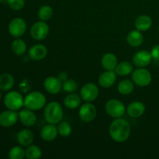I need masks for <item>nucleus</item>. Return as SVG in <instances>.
I'll use <instances>...</instances> for the list:
<instances>
[{
	"mask_svg": "<svg viewBox=\"0 0 159 159\" xmlns=\"http://www.w3.org/2000/svg\"><path fill=\"white\" fill-rule=\"evenodd\" d=\"M130 125L127 120L122 117L116 118L110 126V136L117 143L127 141L130 134Z\"/></svg>",
	"mask_w": 159,
	"mask_h": 159,
	"instance_id": "obj_1",
	"label": "nucleus"
},
{
	"mask_svg": "<svg viewBox=\"0 0 159 159\" xmlns=\"http://www.w3.org/2000/svg\"><path fill=\"white\" fill-rule=\"evenodd\" d=\"M44 119L48 124H57L62 121L64 111L60 103L55 101L50 102L47 104L43 110Z\"/></svg>",
	"mask_w": 159,
	"mask_h": 159,
	"instance_id": "obj_2",
	"label": "nucleus"
},
{
	"mask_svg": "<svg viewBox=\"0 0 159 159\" xmlns=\"http://www.w3.org/2000/svg\"><path fill=\"white\" fill-rule=\"evenodd\" d=\"M46 97L38 91L31 92L24 98V107L33 111L40 110L46 104Z\"/></svg>",
	"mask_w": 159,
	"mask_h": 159,
	"instance_id": "obj_3",
	"label": "nucleus"
},
{
	"mask_svg": "<svg viewBox=\"0 0 159 159\" xmlns=\"http://www.w3.org/2000/svg\"><path fill=\"white\" fill-rule=\"evenodd\" d=\"M4 104L8 110L16 111L24 106V98L18 92H9L4 97Z\"/></svg>",
	"mask_w": 159,
	"mask_h": 159,
	"instance_id": "obj_4",
	"label": "nucleus"
},
{
	"mask_svg": "<svg viewBox=\"0 0 159 159\" xmlns=\"http://www.w3.org/2000/svg\"><path fill=\"white\" fill-rule=\"evenodd\" d=\"M105 110L107 113L113 118L122 117L127 111L124 104L121 101L116 99H112L107 101L105 106Z\"/></svg>",
	"mask_w": 159,
	"mask_h": 159,
	"instance_id": "obj_5",
	"label": "nucleus"
},
{
	"mask_svg": "<svg viewBox=\"0 0 159 159\" xmlns=\"http://www.w3.org/2000/svg\"><path fill=\"white\" fill-rule=\"evenodd\" d=\"M132 80L138 86L145 87L150 85L152 76L150 71L146 68H138L132 72Z\"/></svg>",
	"mask_w": 159,
	"mask_h": 159,
	"instance_id": "obj_6",
	"label": "nucleus"
},
{
	"mask_svg": "<svg viewBox=\"0 0 159 159\" xmlns=\"http://www.w3.org/2000/svg\"><path fill=\"white\" fill-rule=\"evenodd\" d=\"M80 96L85 102H93L99 96V88L96 84L92 82L85 84L81 89Z\"/></svg>",
	"mask_w": 159,
	"mask_h": 159,
	"instance_id": "obj_7",
	"label": "nucleus"
},
{
	"mask_svg": "<svg viewBox=\"0 0 159 159\" xmlns=\"http://www.w3.org/2000/svg\"><path fill=\"white\" fill-rule=\"evenodd\" d=\"M49 34V26L45 21H39L34 23L30 29V35L34 40H44Z\"/></svg>",
	"mask_w": 159,
	"mask_h": 159,
	"instance_id": "obj_8",
	"label": "nucleus"
},
{
	"mask_svg": "<svg viewBox=\"0 0 159 159\" xmlns=\"http://www.w3.org/2000/svg\"><path fill=\"white\" fill-rule=\"evenodd\" d=\"M26 30V23L22 18H15L9 24V32L12 37L19 38L24 35Z\"/></svg>",
	"mask_w": 159,
	"mask_h": 159,
	"instance_id": "obj_9",
	"label": "nucleus"
},
{
	"mask_svg": "<svg viewBox=\"0 0 159 159\" xmlns=\"http://www.w3.org/2000/svg\"><path fill=\"white\" fill-rule=\"evenodd\" d=\"M96 108L93 103L86 102L81 106L79 111V118L85 123H90L96 118Z\"/></svg>",
	"mask_w": 159,
	"mask_h": 159,
	"instance_id": "obj_10",
	"label": "nucleus"
},
{
	"mask_svg": "<svg viewBox=\"0 0 159 159\" xmlns=\"http://www.w3.org/2000/svg\"><path fill=\"white\" fill-rule=\"evenodd\" d=\"M19 119V113L15 110H8L0 113V126L3 127H10L16 124Z\"/></svg>",
	"mask_w": 159,
	"mask_h": 159,
	"instance_id": "obj_11",
	"label": "nucleus"
},
{
	"mask_svg": "<svg viewBox=\"0 0 159 159\" xmlns=\"http://www.w3.org/2000/svg\"><path fill=\"white\" fill-rule=\"evenodd\" d=\"M43 86L45 90L50 94L56 95L61 92L62 89V83L58 78L50 76L45 79L43 82Z\"/></svg>",
	"mask_w": 159,
	"mask_h": 159,
	"instance_id": "obj_12",
	"label": "nucleus"
},
{
	"mask_svg": "<svg viewBox=\"0 0 159 159\" xmlns=\"http://www.w3.org/2000/svg\"><path fill=\"white\" fill-rule=\"evenodd\" d=\"M152 56L151 52L147 51H140L133 56V63L138 68H145L152 62Z\"/></svg>",
	"mask_w": 159,
	"mask_h": 159,
	"instance_id": "obj_13",
	"label": "nucleus"
},
{
	"mask_svg": "<svg viewBox=\"0 0 159 159\" xmlns=\"http://www.w3.org/2000/svg\"><path fill=\"white\" fill-rule=\"evenodd\" d=\"M19 120L26 127H32L37 122V116L34 111L26 108L19 113Z\"/></svg>",
	"mask_w": 159,
	"mask_h": 159,
	"instance_id": "obj_14",
	"label": "nucleus"
},
{
	"mask_svg": "<svg viewBox=\"0 0 159 159\" xmlns=\"http://www.w3.org/2000/svg\"><path fill=\"white\" fill-rule=\"evenodd\" d=\"M145 112V106L142 102L134 101L127 106V113L130 117L138 118L141 117Z\"/></svg>",
	"mask_w": 159,
	"mask_h": 159,
	"instance_id": "obj_15",
	"label": "nucleus"
},
{
	"mask_svg": "<svg viewBox=\"0 0 159 159\" xmlns=\"http://www.w3.org/2000/svg\"><path fill=\"white\" fill-rule=\"evenodd\" d=\"M48 54L46 46L40 43L34 45L29 50V56L33 61H41Z\"/></svg>",
	"mask_w": 159,
	"mask_h": 159,
	"instance_id": "obj_16",
	"label": "nucleus"
},
{
	"mask_svg": "<svg viewBox=\"0 0 159 159\" xmlns=\"http://www.w3.org/2000/svg\"><path fill=\"white\" fill-rule=\"evenodd\" d=\"M58 135L57 127H55V124H48L45 125L40 130V138L46 142H51L55 140Z\"/></svg>",
	"mask_w": 159,
	"mask_h": 159,
	"instance_id": "obj_17",
	"label": "nucleus"
},
{
	"mask_svg": "<svg viewBox=\"0 0 159 159\" xmlns=\"http://www.w3.org/2000/svg\"><path fill=\"white\" fill-rule=\"evenodd\" d=\"M116 81V73L113 71H107L99 77V84L103 88H110Z\"/></svg>",
	"mask_w": 159,
	"mask_h": 159,
	"instance_id": "obj_18",
	"label": "nucleus"
},
{
	"mask_svg": "<svg viewBox=\"0 0 159 159\" xmlns=\"http://www.w3.org/2000/svg\"><path fill=\"white\" fill-rule=\"evenodd\" d=\"M34 140V134L29 129H23L20 130L17 134V141L19 144L23 147H27L32 144Z\"/></svg>",
	"mask_w": 159,
	"mask_h": 159,
	"instance_id": "obj_19",
	"label": "nucleus"
},
{
	"mask_svg": "<svg viewBox=\"0 0 159 159\" xmlns=\"http://www.w3.org/2000/svg\"><path fill=\"white\" fill-rule=\"evenodd\" d=\"M117 57L113 53H107L104 54L101 60V64L107 71H113L117 65Z\"/></svg>",
	"mask_w": 159,
	"mask_h": 159,
	"instance_id": "obj_20",
	"label": "nucleus"
},
{
	"mask_svg": "<svg viewBox=\"0 0 159 159\" xmlns=\"http://www.w3.org/2000/svg\"><path fill=\"white\" fill-rule=\"evenodd\" d=\"M144 41V37L140 30H132L127 34V42L130 46L138 48L141 46Z\"/></svg>",
	"mask_w": 159,
	"mask_h": 159,
	"instance_id": "obj_21",
	"label": "nucleus"
},
{
	"mask_svg": "<svg viewBox=\"0 0 159 159\" xmlns=\"http://www.w3.org/2000/svg\"><path fill=\"white\" fill-rule=\"evenodd\" d=\"M134 25L136 29L141 32L148 30L152 26V20L149 16L141 15L136 19Z\"/></svg>",
	"mask_w": 159,
	"mask_h": 159,
	"instance_id": "obj_22",
	"label": "nucleus"
},
{
	"mask_svg": "<svg viewBox=\"0 0 159 159\" xmlns=\"http://www.w3.org/2000/svg\"><path fill=\"white\" fill-rule=\"evenodd\" d=\"M15 79L9 73H3L0 75V90L2 92H8L13 87Z\"/></svg>",
	"mask_w": 159,
	"mask_h": 159,
	"instance_id": "obj_23",
	"label": "nucleus"
},
{
	"mask_svg": "<svg viewBox=\"0 0 159 159\" xmlns=\"http://www.w3.org/2000/svg\"><path fill=\"white\" fill-rule=\"evenodd\" d=\"M64 104L70 110L78 108L81 105V97L75 93H69L64 99Z\"/></svg>",
	"mask_w": 159,
	"mask_h": 159,
	"instance_id": "obj_24",
	"label": "nucleus"
},
{
	"mask_svg": "<svg viewBox=\"0 0 159 159\" xmlns=\"http://www.w3.org/2000/svg\"><path fill=\"white\" fill-rule=\"evenodd\" d=\"M134 89V83L129 79H124L119 82L117 90L121 95H129Z\"/></svg>",
	"mask_w": 159,
	"mask_h": 159,
	"instance_id": "obj_25",
	"label": "nucleus"
},
{
	"mask_svg": "<svg viewBox=\"0 0 159 159\" xmlns=\"http://www.w3.org/2000/svg\"><path fill=\"white\" fill-rule=\"evenodd\" d=\"M115 72L120 76L129 75L133 72V66L130 62L122 61L117 64L116 68H115Z\"/></svg>",
	"mask_w": 159,
	"mask_h": 159,
	"instance_id": "obj_26",
	"label": "nucleus"
},
{
	"mask_svg": "<svg viewBox=\"0 0 159 159\" xmlns=\"http://www.w3.org/2000/svg\"><path fill=\"white\" fill-rule=\"evenodd\" d=\"M11 49L16 55H23L26 51V44L23 40L16 38L12 41L11 44Z\"/></svg>",
	"mask_w": 159,
	"mask_h": 159,
	"instance_id": "obj_27",
	"label": "nucleus"
},
{
	"mask_svg": "<svg viewBox=\"0 0 159 159\" xmlns=\"http://www.w3.org/2000/svg\"><path fill=\"white\" fill-rule=\"evenodd\" d=\"M42 152L41 149L37 145L27 146L26 149V157L28 159H39L41 158Z\"/></svg>",
	"mask_w": 159,
	"mask_h": 159,
	"instance_id": "obj_28",
	"label": "nucleus"
},
{
	"mask_svg": "<svg viewBox=\"0 0 159 159\" xmlns=\"http://www.w3.org/2000/svg\"><path fill=\"white\" fill-rule=\"evenodd\" d=\"M53 13H54V12H53L52 8L51 6L45 5V6H41L39 9L38 17L42 21H47L52 17Z\"/></svg>",
	"mask_w": 159,
	"mask_h": 159,
	"instance_id": "obj_29",
	"label": "nucleus"
},
{
	"mask_svg": "<svg viewBox=\"0 0 159 159\" xmlns=\"http://www.w3.org/2000/svg\"><path fill=\"white\" fill-rule=\"evenodd\" d=\"M25 156L26 150L20 146H14L9 152V158L10 159H23Z\"/></svg>",
	"mask_w": 159,
	"mask_h": 159,
	"instance_id": "obj_30",
	"label": "nucleus"
},
{
	"mask_svg": "<svg viewBox=\"0 0 159 159\" xmlns=\"http://www.w3.org/2000/svg\"><path fill=\"white\" fill-rule=\"evenodd\" d=\"M57 132L61 137H68L72 132V128L68 122L61 121L57 126Z\"/></svg>",
	"mask_w": 159,
	"mask_h": 159,
	"instance_id": "obj_31",
	"label": "nucleus"
},
{
	"mask_svg": "<svg viewBox=\"0 0 159 159\" xmlns=\"http://www.w3.org/2000/svg\"><path fill=\"white\" fill-rule=\"evenodd\" d=\"M62 89L68 93H75L78 89V84L73 79H67L62 84Z\"/></svg>",
	"mask_w": 159,
	"mask_h": 159,
	"instance_id": "obj_32",
	"label": "nucleus"
},
{
	"mask_svg": "<svg viewBox=\"0 0 159 159\" xmlns=\"http://www.w3.org/2000/svg\"><path fill=\"white\" fill-rule=\"evenodd\" d=\"M9 7L16 11L21 10L25 6V0H7Z\"/></svg>",
	"mask_w": 159,
	"mask_h": 159,
	"instance_id": "obj_33",
	"label": "nucleus"
},
{
	"mask_svg": "<svg viewBox=\"0 0 159 159\" xmlns=\"http://www.w3.org/2000/svg\"><path fill=\"white\" fill-rule=\"evenodd\" d=\"M151 54L152 56V58L155 59V61H159V44L153 47L151 51Z\"/></svg>",
	"mask_w": 159,
	"mask_h": 159,
	"instance_id": "obj_34",
	"label": "nucleus"
},
{
	"mask_svg": "<svg viewBox=\"0 0 159 159\" xmlns=\"http://www.w3.org/2000/svg\"><path fill=\"white\" fill-rule=\"evenodd\" d=\"M58 78L59 79H60L61 82H65V81H66L67 79H68V75L66 74L65 72H61L60 74L58 75Z\"/></svg>",
	"mask_w": 159,
	"mask_h": 159,
	"instance_id": "obj_35",
	"label": "nucleus"
},
{
	"mask_svg": "<svg viewBox=\"0 0 159 159\" xmlns=\"http://www.w3.org/2000/svg\"><path fill=\"white\" fill-rule=\"evenodd\" d=\"M1 99H2V93H0V100H1Z\"/></svg>",
	"mask_w": 159,
	"mask_h": 159,
	"instance_id": "obj_36",
	"label": "nucleus"
},
{
	"mask_svg": "<svg viewBox=\"0 0 159 159\" xmlns=\"http://www.w3.org/2000/svg\"><path fill=\"white\" fill-rule=\"evenodd\" d=\"M3 1H5V0H0V2H3Z\"/></svg>",
	"mask_w": 159,
	"mask_h": 159,
	"instance_id": "obj_37",
	"label": "nucleus"
},
{
	"mask_svg": "<svg viewBox=\"0 0 159 159\" xmlns=\"http://www.w3.org/2000/svg\"><path fill=\"white\" fill-rule=\"evenodd\" d=\"M158 32H159V26H158Z\"/></svg>",
	"mask_w": 159,
	"mask_h": 159,
	"instance_id": "obj_38",
	"label": "nucleus"
}]
</instances>
